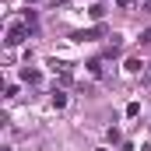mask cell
<instances>
[{
    "mask_svg": "<svg viewBox=\"0 0 151 151\" xmlns=\"http://www.w3.org/2000/svg\"><path fill=\"white\" fill-rule=\"evenodd\" d=\"M21 21H25V25H28V28L35 32V25H39V14L32 11V7H25V18H21Z\"/></svg>",
    "mask_w": 151,
    "mask_h": 151,
    "instance_id": "8",
    "label": "cell"
},
{
    "mask_svg": "<svg viewBox=\"0 0 151 151\" xmlns=\"http://www.w3.org/2000/svg\"><path fill=\"white\" fill-rule=\"evenodd\" d=\"M21 81H25V84H39V81H42V74H39V70H32V67H21Z\"/></svg>",
    "mask_w": 151,
    "mask_h": 151,
    "instance_id": "5",
    "label": "cell"
},
{
    "mask_svg": "<svg viewBox=\"0 0 151 151\" xmlns=\"http://www.w3.org/2000/svg\"><path fill=\"white\" fill-rule=\"evenodd\" d=\"M144 11H148V14H151V0H144Z\"/></svg>",
    "mask_w": 151,
    "mask_h": 151,
    "instance_id": "14",
    "label": "cell"
},
{
    "mask_svg": "<svg viewBox=\"0 0 151 151\" xmlns=\"http://www.w3.org/2000/svg\"><path fill=\"white\" fill-rule=\"evenodd\" d=\"M141 42H148V46H151V28H144V32H141Z\"/></svg>",
    "mask_w": 151,
    "mask_h": 151,
    "instance_id": "12",
    "label": "cell"
},
{
    "mask_svg": "<svg viewBox=\"0 0 151 151\" xmlns=\"http://www.w3.org/2000/svg\"><path fill=\"white\" fill-rule=\"evenodd\" d=\"M102 14H106V7H102V4H95V7H91V18H95V21H102Z\"/></svg>",
    "mask_w": 151,
    "mask_h": 151,
    "instance_id": "11",
    "label": "cell"
},
{
    "mask_svg": "<svg viewBox=\"0 0 151 151\" xmlns=\"http://www.w3.org/2000/svg\"><path fill=\"white\" fill-rule=\"evenodd\" d=\"M127 116H130V119H134V116H141V102H130V106H127Z\"/></svg>",
    "mask_w": 151,
    "mask_h": 151,
    "instance_id": "10",
    "label": "cell"
},
{
    "mask_svg": "<svg viewBox=\"0 0 151 151\" xmlns=\"http://www.w3.org/2000/svg\"><path fill=\"white\" fill-rule=\"evenodd\" d=\"M130 4H134V0H116V7H130Z\"/></svg>",
    "mask_w": 151,
    "mask_h": 151,
    "instance_id": "13",
    "label": "cell"
},
{
    "mask_svg": "<svg viewBox=\"0 0 151 151\" xmlns=\"http://www.w3.org/2000/svg\"><path fill=\"white\" fill-rule=\"evenodd\" d=\"M127 74H144V60L141 56H130L127 60Z\"/></svg>",
    "mask_w": 151,
    "mask_h": 151,
    "instance_id": "6",
    "label": "cell"
},
{
    "mask_svg": "<svg viewBox=\"0 0 151 151\" xmlns=\"http://www.w3.org/2000/svg\"><path fill=\"white\" fill-rule=\"evenodd\" d=\"M119 49H123V39H119V35H109V46H106V56H116Z\"/></svg>",
    "mask_w": 151,
    "mask_h": 151,
    "instance_id": "7",
    "label": "cell"
},
{
    "mask_svg": "<svg viewBox=\"0 0 151 151\" xmlns=\"http://www.w3.org/2000/svg\"><path fill=\"white\" fill-rule=\"evenodd\" d=\"M70 39H77V42H95V39H109V32H106V25H95V28H81V32H74Z\"/></svg>",
    "mask_w": 151,
    "mask_h": 151,
    "instance_id": "1",
    "label": "cell"
},
{
    "mask_svg": "<svg viewBox=\"0 0 151 151\" xmlns=\"http://www.w3.org/2000/svg\"><path fill=\"white\" fill-rule=\"evenodd\" d=\"M0 151H14V148H0Z\"/></svg>",
    "mask_w": 151,
    "mask_h": 151,
    "instance_id": "15",
    "label": "cell"
},
{
    "mask_svg": "<svg viewBox=\"0 0 151 151\" xmlns=\"http://www.w3.org/2000/svg\"><path fill=\"white\" fill-rule=\"evenodd\" d=\"M88 74L95 77V81H99V77H106V60H88Z\"/></svg>",
    "mask_w": 151,
    "mask_h": 151,
    "instance_id": "4",
    "label": "cell"
},
{
    "mask_svg": "<svg viewBox=\"0 0 151 151\" xmlns=\"http://www.w3.org/2000/svg\"><path fill=\"white\" fill-rule=\"evenodd\" d=\"M49 67H53V74H60V81H70V63H63V60H49Z\"/></svg>",
    "mask_w": 151,
    "mask_h": 151,
    "instance_id": "3",
    "label": "cell"
},
{
    "mask_svg": "<svg viewBox=\"0 0 151 151\" xmlns=\"http://www.w3.org/2000/svg\"><path fill=\"white\" fill-rule=\"evenodd\" d=\"M95 151H109V148H95Z\"/></svg>",
    "mask_w": 151,
    "mask_h": 151,
    "instance_id": "16",
    "label": "cell"
},
{
    "mask_svg": "<svg viewBox=\"0 0 151 151\" xmlns=\"http://www.w3.org/2000/svg\"><path fill=\"white\" fill-rule=\"evenodd\" d=\"M53 106H56V109H63V106H67V91L53 88Z\"/></svg>",
    "mask_w": 151,
    "mask_h": 151,
    "instance_id": "9",
    "label": "cell"
},
{
    "mask_svg": "<svg viewBox=\"0 0 151 151\" xmlns=\"http://www.w3.org/2000/svg\"><path fill=\"white\" fill-rule=\"evenodd\" d=\"M28 32H32V28H28L25 21H18V25H11V28H7V39H4V42H7V46H21Z\"/></svg>",
    "mask_w": 151,
    "mask_h": 151,
    "instance_id": "2",
    "label": "cell"
}]
</instances>
